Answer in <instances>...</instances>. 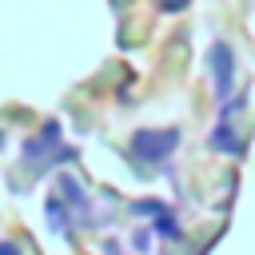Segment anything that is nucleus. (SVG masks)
I'll list each match as a JSON object with an SVG mask.
<instances>
[{
    "label": "nucleus",
    "instance_id": "3",
    "mask_svg": "<svg viewBox=\"0 0 255 255\" xmlns=\"http://www.w3.org/2000/svg\"><path fill=\"white\" fill-rule=\"evenodd\" d=\"M56 187H60V195H64V203H68V207H76V211H84V215H88V195H84V187H80V179H76V175H60V179H56Z\"/></svg>",
    "mask_w": 255,
    "mask_h": 255
},
{
    "label": "nucleus",
    "instance_id": "2",
    "mask_svg": "<svg viewBox=\"0 0 255 255\" xmlns=\"http://www.w3.org/2000/svg\"><path fill=\"white\" fill-rule=\"evenodd\" d=\"M207 60H211V80H215V96H219V104H223V96L231 92V80H235V56H231V44H211V52H207Z\"/></svg>",
    "mask_w": 255,
    "mask_h": 255
},
{
    "label": "nucleus",
    "instance_id": "8",
    "mask_svg": "<svg viewBox=\"0 0 255 255\" xmlns=\"http://www.w3.org/2000/svg\"><path fill=\"white\" fill-rule=\"evenodd\" d=\"M155 4H159V8H163V12H179V8H183V4H187V0H155Z\"/></svg>",
    "mask_w": 255,
    "mask_h": 255
},
{
    "label": "nucleus",
    "instance_id": "10",
    "mask_svg": "<svg viewBox=\"0 0 255 255\" xmlns=\"http://www.w3.org/2000/svg\"><path fill=\"white\" fill-rule=\"evenodd\" d=\"M104 255H120V243H112V239H108V243H104Z\"/></svg>",
    "mask_w": 255,
    "mask_h": 255
},
{
    "label": "nucleus",
    "instance_id": "7",
    "mask_svg": "<svg viewBox=\"0 0 255 255\" xmlns=\"http://www.w3.org/2000/svg\"><path fill=\"white\" fill-rule=\"evenodd\" d=\"M163 211H167L163 199H135L131 203V215H163Z\"/></svg>",
    "mask_w": 255,
    "mask_h": 255
},
{
    "label": "nucleus",
    "instance_id": "11",
    "mask_svg": "<svg viewBox=\"0 0 255 255\" xmlns=\"http://www.w3.org/2000/svg\"><path fill=\"white\" fill-rule=\"evenodd\" d=\"M0 147H4V131H0Z\"/></svg>",
    "mask_w": 255,
    "mask_h": 255
},
{
    "label": "nucleus",
    "instance_id": "9",
    "mask_svg": "<svg viewBox=\"0 0 255 255\" xmlns=\"http://www.w3.org/2000/svg\"><path fill=\"white\" fill-rule=\"evenodd\" d=\"M0 255H24V251H20V243H8V239H4V243H0Z\"/></svg>",
    "mask_w": 255,
    "mask_h": 255
},
{
    "label": "nucleus",
    "instance_id": "6",
    "mask_svg": "<svg viewBox=\"0 0 255 255\" xmlns=\"http://www.w3.org/2000/svg\"><path fill=\"white\" fill-rule=\"evenodd\" d=\"M151 231H155V235H163V239H179V235H183V231H179V223H175V219H171L167 211H163V215H155Z\"/></svg>",
    "mask_w": 255,
    "mask_h": 255
},
{
    "label": "nucleus",
    "instance_id": "5",
    "mask_svg": "<svg viewBox=\"0 0 255 255\" xmlns=\"http://www.w3.org/2000/svg\"><path fill=\"white\" fill-rule=\"evenodd\" d=\"M48 219H52L56 231H68L72 227V215H68V207H60V199H48Z\"/></svg>",
    "mask_w": 255,
    "mask_h": 255
},
{
    "label": "nucleus",
    "instance_id": "4",
    "mask_svg": "<svg viewBox=\"0 0 255 255\" xmlns=\"http://www.w3.org/2000/svg\"><path fill=\"white\" fill-rule=\"evenodd\" d=\"M211 147H215V151H227V155H239V151H243V143H239V135L227 128V120L215 124V131H211Z\"/></svg>",
    "mask_w": 255,
    "mask_h": 255
},
{
    "label": "nucleus",
    "instance_id": "1",
    "mask_svg": "<svg viewBox=\"0 0 255 255\" xmlns=\"http://www.w3.org/2000/svg\"><path fill=\"white\" fill-rule=\"evenodd\" d=\"M175 147H179V131H175V128H163V131L143 128V131H135L131 143H128V151H131L139 163H163Z\"/></svg>",
    "mask_w": 255,
    "mask_h": 255
}]
</instances>
